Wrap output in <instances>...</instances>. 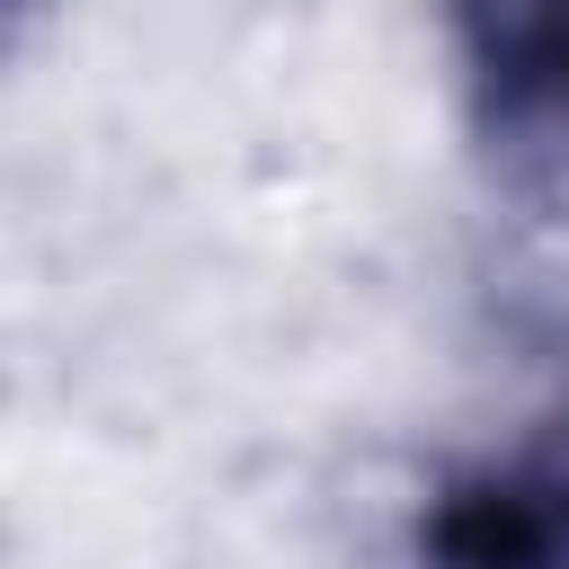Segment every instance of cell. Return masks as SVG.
<instances>
[{
	"instance_id": "cell-1",
	"label": "cell",
	"mask_w": 569,
	"mask_h": 569,
	"mask_svg": "<svg viewBox=\"0 0 569 569\" xmlns=\"http://www.w3.org/2000/svg\"><path fill=\"white\" fill-rule=\"evenodd\" d=\"M409 569H569V391L507 445L436 471L409 525Z\"/></svg>"
},
{
	"instance_id": "cell-2",
	"label": "cell",
	"mask_w": 569,
	"mask_h": 569,
	"mask_svg": "<svg viewBox=\"0 0 569 569\" xmlns=\"http://www.w3.org/2000/svg\"><path fill=\"white\" fill-rule=\"evenodd\" d=\"M445 36L489 169L569 178V0H445Z\"/></svg>"
}]
</instances>
